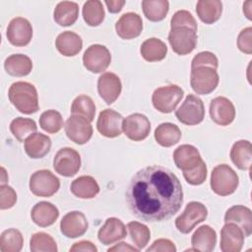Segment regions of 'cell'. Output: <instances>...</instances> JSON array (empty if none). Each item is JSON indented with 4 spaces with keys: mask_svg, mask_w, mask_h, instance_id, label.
<instances>
[{
    "mask_svg": "<svg viewBox=\"0 0 252 252\" xmlns=\"http://www.w3.org/2000/svg\"><path fill=\"white\" fill-rule=\"evenodd\" d=\"M126 202L135 217L146 221H163L180 210L182 185L168 168L149 165L132 177L126 191Z\"/></svg>",
    "mask_w": 252,
    "mask_h": 252,
    "instance_id": "cell-1",
    "label": "cell"
},
{
    "mask_svg": "<svg viewBox=\"0 0 252 252\" xmlns=\"http://www.w3.org/2000/svg\"><path fill=\"white\" fill-rule=\"evenodd\" d=\"M8 96L11 103L22 113L32 114L38 110V95L35 87L28 82L13 83Z\"/></svg>",
    "mask_w": 252,
    "mask_h": 252,
    "instance_id": "cell-2",
    "label": "cell"
},
{
    "mask_svg": "<svg viewBox=\"0 0 252 252\" xmlns=\"http://www.w3.org/2000/svg\"><path fill=\"white\" fill-rule=\"evenodd\" d=\"M239 184L236 172L227 164H219L211 173V188L220 196H228L235 192Z\"/></svg>",
    "mask_w": 252,
    "mask_h": 252,
    "instance_id": "cell-3",
    "label": "cell"
},
{
    "mask_svg": "<svg viewBox=\"0 0 252 252\" xmlns=\"http://www.w3.org/2000/svg\"><path fill=\"white\" fill-rule=\"evenodd\" d=\"M184 92L177 85H168L155 90L152 95L154 107L161 113H170L175 110L183 97Z\"/></svg>",
    "mask_w": 252,
    "mask_h": 252,
    "instance_id": "cell-4",
    "label": "cell"
},
{
    "mask_svg": "<svg viewBox=\"0 0 252 252\" xmlns=\"http://www.w3.org/2000/svg\"><path fill=\"white\" fill-rule=\"evenodd\" d=\"M60 187V181L48 169L33 172L30 178V190L37 197H51Z\"/></svg>",
    "mask_w": 252,
    "mask_h": 252,
    "instance_id": "cell-5",
    "label": "cell"
},
{
    "mask_svg": "<svg viewBox=\"0 0 252 252\" xmlns=\"http://www.w3.org/2000/svg\"><path fill=\"white\" fill-rule=\"evenodd\" d=\"M219 74L211 67H198L191 69L190 85L198 94H208L216 90L219 85Z\"/></svg>",
    "mask_w": 252,
    "mask_h": 252,
    "instance_id": "cell-6",
    "label": "cell"
},
{
    "mask_svg": "<svg viewBox=\"0 0 252 252\" xmlns=\"http://www.w3.org/2000/svg\"><path fill=\"white\" fill-rule=\"evenodd\" d=\"M208 216V210L200 202L192 201L186 205L184 212L175 220V226L181 233H189Z\"/></svg>",
    "mask_w": 252,
    "mask_h": 252,
    "instance_id": "cell-7",
    "label": "cell"
},
{
    "mask_svg": "<svg viewBox=\"0 0 252 252\" xmlns=\"http://www.w3.org/2000/svg\"><path fill=\"white\" fill-rule=\"evenodd\" d=\"M176 118L185 125H197L205 117V106L202 99L195 94H188L175 111Z\"/></svg>",
    "mask_w": 252,
    "mask_h": 252,
    "instance_id": "cell-8",
    "label": "cell"
},
{
    "mask_svg": "<svg viewBox=\"0 0 252 252\" xmlns=\"http://www.w3.org/2000/svg\"><path fill=\"white\" fill-rule=\"evenodd\" d=\"M168 41L176 54L186 55L191 53L197 45V32L189 28H173L168 33Z\"/></svg>",
    "mask_w": 252,
    "mask_h": 252,
    "instance_id": "cell-9",
    "label": "cell"
},
{
    "mask_svg": "<svg viewBox=\"0 0 252 252\" xmlns=\"http://www.w3.org/2000/svg\"><path fill=\"white\" fill-rule=\"evenodd\" d=\"M53 167L62 176H74L81 167V157L72 148H62L56 153L53 158Z\"/></svg>",
    "mask_w": 252,
    "mask_h": 252,
    "instance_id": "cell-10",
    "label": "cell"
},
{
    "mask_svg": "<svg viewBox=\"0 0 252 252\" xmlns=\"http://www.w3.org/2000/svg\"><path fill=\"white\" fill-rule=\"evenodd\" d=\"M111 62V54L107 47L101 44H93L87 48L83 55V64L92 73H101L107 69Z\"/></svg>",
    "mask_w": 252,
    "mask_h": 252,
    "instance_id": "cell-11",
    "label": "cell"
},
{
    "mask_svg": "<svg viewBox=\"0 0 252 252\" xmlns=\"http://www.w3.org/2000/svg\"><path fill=\"white\" fill-rule=\"evenodd\" d=\"M64 128L67 137L78 145L88 143L93 136V127L91 122L80 115H71L66 120Z\"/></svg>",
    "mask_w": 252,
    "mask_h": 252,
    "instance_id": "cell-12",
    "label": "cell"
},
{
    "mask_svg": "<svg viewBox=\"0 0 252 252\" xmlns=\"http://www.w3.org/2000/svg\"><path fill=\"white\" fill-rule=\"evenodd\" d=\"M122 130L132 141H142L146 139L151 131V122L142 113H133L123 119Z\"/></svg>",
    "mask_w": 252,
    "mask_h": 252,
    "instance_id": "cell-13",
    "label": "cell"
},
{
    "mask_svg": "<svg viewBox=\"0 0 252 252\" xmlns=\"http://www.w3.org/2000/svg\"><path fill=\"white\" fill-rule=\"evenodd\" d=\"M6 36L15 46H26L32 37V27L26 18H14L8 25Z\"/></svg>",
    "mask_w": 252,
    "mask_h": 252,
    "instance_id": "cell-14",
    "label": "cell"
},
{
    "mask_svg": "<svg viewBox=\"0 0 252 252\" xmlns=\"http://www.w3.org/2000/svg\"><path fill=\"white\" fill-rule=\"evenodd\" d=\"M122 122L123 117L120 113L106 108L98 114L96 129L104 137L115 138L120 136L122 132Z\"/></svg>",
    "mask_w": 252,
    "mask_h": 252,
    "instance_id": "cell-15",
    "label": "cell"
},
{
    "mask_svg": "<svg viewBox=\"0 0 252 252\" xmlns=\"http://www.w3.org/2000/svg\"><path fill=\"white\" fill-rule=\"evenodd\" d=\"M89 223L86 216L79 211L67 213L60 221V230L68 238L82 236L88 230Z\"/></svg>",
    "mask_w": 252,
    "mask_h": 252,
    "instance_id": "cell-16",
    "label": "cell"
},
{
    "mask_svg": "<svg viewBox=\"0 0 252 252\" xmlns=\"http://www.w3.org/2000/svg\"><path fill=\"white\" fill-rule=\"evenodd\" d=\"M210 116L216 124L227 126L235 118V107L228 98L217 96L210 103Z\"/></svg>",
    "mask_w": 252,
    "mask_h": 252,
    "instance_id": "cell-17",
    "label": "cell"
},
{
    "mask_svg": "<svg viewBox=\"0 0 252 252\" xmlns=\"http://www.w3.org/2000/svg\"><path fill=\"white\" fill-rule=\"evenodd\" d=\"M244 244L242 229L233 222H225L220 229V247L222 252H239Z\"/></svg>",
    "mask_w": 252,
    "mask_h": 252,
    "instance_id": "cell-18",
    "label": "cell"
},
{
    "mask_svg": "<svg viewBox=\"0 0 252 252\" xmlns=\"http://www.w3.org/2000/svg\"><path fill=\"white\" fill-rule=\"evenodd\" d=\"M122 84L119 77L111 72L102 73L97 80V92L107 103H113L121 94Z\"/></svg>",
    "mask_w": 252,
    "mask_h": 252,
    "instance_id": "cell-19",
    "label": "cell"
},
{
    "mask_svg": "<svg viewBox=\"0 0 252 252\" xmlns=\"http://www.w3.org/2000/svg\"><path fill=\"white\" fill-rule=\"evenodd\" d=\"M143 30V21L139 14L128 12L123 14L115 24V31L122 39H132L140 35Z\"/></svg>",
    "mask_w": 252,
    "mask_h": 252,
    "instance_id": "cell-20",
    "label": "cell"
},
{
    "mask_svg": "<svg viewBox=\"0 0 252 252\" xmlns=\"http://www.w3.org/2000/svg\"><path fill=\"white\" fill-rule=\"evenodd\" d=\"M127 235L125 224L117 218L106 219L104 224L97 232L98 240L104 245H110L117 242Z\"/></svg>",
    "mask_w": 252,
    "mask_h": 252,
    "instance_id": "cell-21",
    "label": "cell"
},
{
    "mask_svg": "<svg viewBox=\"0 0 252 252\" xmlns=\"http://www.w3.org/2000/svg\"><path fill=\"white\" fill-rule=\"evenodd\" d=\"M173 160L175 165L182 171L193 169L203 159L197 148L192 145H181L173 152Z\"/></svg>",
    "mask_w": 252,
    "mask_h": 252,
    "instance_id": "cell-22",
    "label": "cell"
},
{
    "mask_svg": "<svg viewBox=\"0 0 252 252\" xmlns=\"http://www.w3.org/2000/svg\"><path fill=\"white\" fill-rule=\"evenodd\" d=\"M224 221L237 224L242 229L244 237H248L252 233V212L248 207L242 205L230 207L225 212Z\"/></svg>",
    "mask_w": 252,
    "mask_h": 252,
    "instance_id": "cell-23",
    "label": "cell"
},
{
    "mask_svg": "<svg viewBox=\"0 0 252 252\" xmlns=\"http://www.w3.org/2000/svg\"><path fill=\"white\" fill-rule=\"evenodd\" d=\"M217 243V233L210 225H201L198 227L191 237V244L193 246L190 251L211 252L215 249Z\"/></svg>",
    "mask_w": 252,
    "mask_h": 252,
    "instance_id": "cell-24",
    "label": "cell"
},
{
    "mask_svg": "<svg viewBox=\"0 0 252 252\" xmlns=\"http://www.w3.org/2000/svg\"><path fill=\"white\" fill-rule=\"evenodd\" d=\"M32 221L41 227L53 224L59 217L58 209L49 202H39L33 206L31 212Z\"/></svg>",
    "mask_w": 252,
    "mask_h": 252,
    "instance_id": "cell-25",
    "label": "cell"
},
{
    "mask_svg": "<svg viewBox=\"0 0 252 252\" xmlns=\"http://www.w3.org/2000/svg\"><path fill=\"white\" fill-rule=\"evenodd\" d=\"M26 154L32 158H41L46 156L51 148V140L47 135L33 133L25 142Z\"/></svg>",
    "mask_w": 252,
    "mask_h": 252,
    "instance_id": "cell-26",
    "label": "cell"
},
{
    "mask_svg": "<svg viewBox=\"0 0 252 252\" xmlns=\"http://www.w3.org/2000/svg\"><path fill=\"white\" fill-rule=\"evenodd\" d=\"M55 46L62 55L67 57L75 56L81 51L83 40L78 33L66 31L58 34L55 40Z\"/></svg>",
    "mask_w": 252,
    "mask_h": 252,
    "instance_id": "cell-27",
    "label": "cell"
},
{
    "mask_svg": "<svg viewBox=\"0 0 252 252\" xmlns=\"http://www.w3.org/2000/svg\"><path fill=\"white\" fill-rule=\"evenodd\" d=\"M230 158L237 168L241 170L251 169L252 145L247 140L235 142L230 150Z\"/></svg>",
    "mask_w": 252,
    "mask_h": 252,
    "instance_id": "cell-28",
    "label": "cell"
},
{
    "mask_svg": "<svg viewBox=\"0 0 252 252\" xmlns=\"http://www.w3.org/2000/svg\"><path fill=\"white\" fill-rule=\"evenodd\" d=\"M71 192L81 199L94 198L99 192L96 180L90 175H83L76 178L70 186Z\"/></svg>",
    "mask_w": 252,
    "mask_h": 252,
    "instance_id": "cell-29",
    "label": "cell"
},
{
    "mask_svg": "<svg viewBox=\"0 0 252 252\" xmlns=\"http://www.w3.org/2000/svg\"><path fill=\"white\" fill-rule=\"evenodd\" d=\"M79 16V6L76 2H59L53 12L54 21L62 27H69L75 24Z\"/></svg>",
    "mask_w": 252,
    "mask_h": 252,
    "instance_id": "cell-30",
    "label": "cell"
},
{
    "mask_svg": "<svg viewBox=\"0 0 252 252\" xmlns=\"http://www.w3.org/2000/svg\"><path fill=\"white\" fill-rule=\"evenodd\" d=\"M196 13L205 24H214L222 13V3L220 0H200L196 4Z\"/></svg>",
    "mask_w": 252,
    "mask_h": 252,
    "instance_id": "cell-31",
    "label": "cell"
},
{
    "mask_svg": "<svg viewBox=\"0 0 252 252\" xmlns=\"http://www.w3.org/2000/svg\"><path fill=\"white\" fill-rule=\"evenodd\" d=\"M4 68L6 72L14 77H24L31 73L32 62L25 54H12L5 59Z\"/></svg>",
    "mask_w": 252,
    "mask_h": 252,
    "instance_id": "cell-32",
    "label": "cell"
},
{
    "mask_svg": "<svg viewBox=\"0 0 252 252\" xmlns=\"http://www.w3.org/2000/svg\"><path fill=\"white\" fill-rule=\"evenodd\" d=\"M140 52L146 61L157 62L165 58L167 46L162 40L157 37H151L142 43Z\"/></svg>",
    "mask_w": 252,
    "mask_h": 252,
    "instance_id": "cell-33",
    "label": "cell"
},
{
    "mask_svg": "<svg viewBox=\"0 0 252 252\" xmlns=\"http://www.w3.org/2000/svg\"><path fill=\"white\" fill-rule=\"evenodd\" d=\"M154 135L158 145L165 148H169L179 142L182 133L177 125L165 122L159 124L156 128Z\"/></svg>",
    "mask_w": 252,
    "mask_h": 252,
    "instance_id": "cell-34",
    "label": "cell"
},
{
    "mask_svg": "<svg viewBox=\"0 0 252 252\" xmlns=\"http://www.w3.org/2000/svg\"><path fill=\"white\" fill-rule=\"evenodd\" d=\"M142 8L146 18L152 22L163 20L169 10V2L166 0H144Z\"/></svg>",
    "mask_w": 252,
    "mask_h": 252,
    "instance_id": "cell-35",
    "label": "cell"
},
{
    "mask_svg": "<svg viewBox=\"0 0 252 252\" xmlns=\"http://www.w3.org/2000/svg\"><path fill=\"white\" fill-rule=\"evenodd\" d=\"M104 9L99 0H89L83 6V18L91 27L99 26L104 20Z\"/></svg>",
    "mask_w": 252,
    "mask_h": 252,
    "instance_id": "cell-36",
    "label": "cell"
},
{
    "mask_svg": "<svg viewBox=\"0 0 252 252\" xmlns=\"http://www.w3.org/2000/svg\"><path fill=\"white\" fill-rule=\"evenodd\" d=\"M36 129L35 121L31 118L17 117L10 123V131L19 142H25L29 136L35 133Z\"/></svg>",
    "mask_w": 252,
    "mask_h": 252,
    "instance_id": "cell-37",
    "label": "cell"
},
{
    "mask_svg": "<svg viewBox=\"0 0 252 252\" xmlns=\"http://www.w3.org/2000/svg\"><path fill=\"white\" fill-rule=\"evenodd\" d=\"M24 237L20 230L8 228L1 233L0 251L1 252H19L22 250Z\"/></svg>",
    "mask_w": 252,
    "mask_h": 252,
    "instance_id": "cell-38",
    "label": "cell"
},
{
    "mask_svg": "<svg viewBox=\"0 0 252 252\" xmlns=\"http://www.w3.org/2000/svg\"><path fill=\"white\" fill-rule=\"evenodd\" d=\"M71 113L83 116L92 122L95 115V105L94 100L86 94L78 95L72 102Z\"/></svg>",
    "mask_w": 252,
    "mask_h": 252,
    "instance_id": "cell-39",
    "label": "cell"
},
{
    "mask_svg": "<svg viewBox=\"0 0 252 252\" xmlns=\"http://www.w3.org/2000/svg\"><path fill=\"white\" fill-rule=\"evenodd\" d=\"M39 126L49 134L59 132L63 127V118L57 110L49 109L41 113L39 117Z\"/></svg>",
    "mask_w": 252,
    "mask_h": 252,
    "instance_id": "cell-40",
    "label": "cell"
},
{
    "mask_svg": "<svg viewBox=\"0 0 252 252\" xmlns=\"http://www.w3.org/2000/svg\"><path fill=\"white\" fill-rule=\"evenodd\" d=\"M127 228L130 233V238L138 249H143L149 243L151 238V232L147 225L139 221H130L127 224Z\"/></svg>",
    "mask_w": 252,
    "mask_h": 252,
    "instance_id": "cell-41",
    "label": "cell"
},
{
    "mask_svg": "<svg viewBox=\"0 0 252 252\" xmlns=\"http://www.w3.org/2000/svg\"><path fill=\"white\" fill-rule=\"evenodd\" d=\"M30 248L32 252H56L57 245L53 237L45 232H36L32 235Z\"/></svg>",
    "mask_w": 252,
    "mask_h": 252,
    "instance_id": "cell-42",
    "label": "cell"
},
{
    "mask_svg": "<svg viewBox=\"0 0 252 252\" xmlns=\"http://www.w3.org/2000/svg\"><path fill=\"white\" fill-rule=\"evenodd\" d=\"M171 29L173 28H189L197 32V23L195 18L189 11L186 10H179L173 14L171 21H170Z\"/></svg>",
    "mask_w": 252,
    "mask_h": 252,
    "instance_id": "cell-43",
    "label": "cell"
},
{
    "mask_svg": "<svg viewBox=\"0 0 252 252\" xmlns=\"http://www.w3.org/2000/svg\"><path fill=\"white\" fill-rule=\"evenodd\" d=\"M207 165L204 160H202L197 166H195L193 169L183 171V176L185 180L191 184V185H200L204 183L207 179Z\"/></svg>",
    "mask_w": 252,
    "mask_h": 252,
    "instance_id": "cell-44",
    "label": "cell"
},
{
    "mask_svg": "<svg viewBox=\"0 0 252 252\" xmlns=\"http://www.w3.org/2000/svg\"><path fill=\"white\" fill-rule=\"evenodd\" d=\"M211 67L217 70L219 66V60L217 56L210 51H202L194 56L191 62V69H195L198 67Z\"/></svg>",
    "mask_w": 252,
    "mask_h": 252,
    "instance_id": "cell-45",
    "label": "cell"
},
{
    "mask_svg": "<svg viewBox=\"0 0 252 252\" xmlns=\"http://www.w3.org/2000/svg\"><path fill=\"white\" fill-rule=\"evenodd\" d=\"M17 202L16 191L9 185L0 186V209L7 210L12 208Z\"/></svg>",
    "mask_w": 252,
    "mask_h": 252,
    "instance_id": "cell-46",
    "label": "cell"
},
{
    "mask_svg": "<svg viewBox=\"0 0 252 252\" xmlns=\"http://www.w3.org/2000/svg\"><path fill=\"white\" fill-rule=\"evenodd\" d=\"M237 47L240 51L251 54L252 53V28L243 29L237 37Z\"/></svg>",
    "mask_w": 252,
    "mask_h": 252,
    "instance_id": "cell-47",
    "label": "cell"
},
{
    "mask_svg": "<svg viewBox=\"0 0 252 252\" xmlns=\"http://www.w3.org/2000/svg\"><path fill=\"white\" fill-rule=\"evenodd\" d=\"M148 252H175L176 247L172 241L165 238H159L154 241L152 246L147 249Z\"/></svg>",
    "mask_w": 252,
    "mask_h": 252,
    "instance_id": "cell-48",
    "label": "cell"
},
{
    "mask_svg": "<svg viewBox=\"0 0 252 252\" xmlns=\"http://www.w3.org/2000/svg\"><path fill=\"white\" fill-rule=\"evenodd\" d=\"M78 251L79 252L80 251H84V252H96L97 248L91 241L82 240V241L74 243L73 246L70 248V252H78Z\"/></svg>",
    "mask_w": 252,
    "mask_h": 252,
    "instance_id": "cell-49",
    "label": "cell"
},
{
    "mask_svg": "<svg viewBox=\"0 0 252 252\" xmlns=\"http://www.w3.org/2000/svg\"><path fill=\"white\" fill-rule=\"evenodd\" d=\"M105 5L110 13H118L121 11L122 7L125 4L124 0H105Z\"/></svg>",
    "mask_w": 252,
    "mask_h": 252,
    "instance_id": "cell-50",
    "label": "cell"
},
{
    "mask_svg": "<svg viewBox=\"0 0 252 252\" xmlns=\"http://www.w3.org/2000/svg\"><path fill=\"white\" fill-rule=\"evenodd\" d=\"M108 252H112V251H135V252H137V251H139V249L138 248H135L134 246H131V245H129L128 243H125V242H119V243H117L116 245H114L113 247H110V248H108V250H107Z\"/></svg>",
    "mask_w": 252,
    "mask_h": 252,
    "instance_id": "cell-51",
    "label": "cell"
},
{
    "mask_svg": "<svg viewBox=\"0 0 252 252\" xmlns=\"http://www.w3.org/2000/svg\"><path fill=\"white\" fill-rule=\"evenodd\" d=\"M251 5H252V1H246L244 4H243V13L245 14L246 18L248 20H251L252 17H251Z\"/></svg>",
    "mask_w": 252,
    "mask_h": 252,
    "instance_id": "cell-52",
    "label": "cell"
},
{
    "mask_svg": "<svg viewBox=\"0 0 252 252\" xmlns=\"http://www.w3.org/2000/svg\"><path fill=\"white\" fill-rule=\"evenodd\" d=\"M1 171H2V180H1V185H4V184L8 181V176L6 175V170L4 169V167H1Z\"/></svg>",
    "mask_w": 252,
    "mask_h": 252,
    "instance_id": "cell-53",
    "label": "cell"
}]
</instances>
